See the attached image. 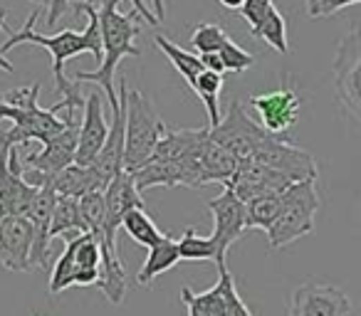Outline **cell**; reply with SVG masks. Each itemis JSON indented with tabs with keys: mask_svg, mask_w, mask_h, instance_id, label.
Segmentation results:
<instances>
[{
	"mask_svg": "<svg viewBox=\"0 0 361 316\" xmlns=\"http://www.w3.org/2000/svg\"><path fill=\"white\" fill-rule=\"evenodd\" d=\"M178 262H180L178 240H173L171 235H164L159 245L149 247V257H146L144 267H141L139 274H136V282H139L141 286H151L161 274L173 270Z\"/></svg>",
	"mask_w": 361,
	"mask_h": 316,
	"instance_id": "cell-20",
	"label": "cell"
},
{
	"mask_svg": "<svg viewBox=\"0 0 361 316\" xmlns=\"http://www.w3.org/2000/svg\"><path fill=\"white\" fill-rule=\"evenodd\" d=\"M285 193V191H282ZM282 193H270V196L252 198L247 206V230H265L270 232V227L275 225L277 215H280L282 206Z\"/></svg>",
	"mask_w": 361,
	"mask_h": 316,
	"instance_id": "cell-24",
	"label": "cell"
},
{
	"mask_svg": "<svg viewBox=\"0 0 361 316\" xmlns=\"http://www.w3.org/2000/svg\"><path fill=\"white\" fill-rule=\"evenodd\" d=\"M218 282L206 291H193L191 286L180 289V301L186 304L188 316H228V286L235 279L228 267L218 270Z\"/></svg>",
	"mask_w": 361,
	"mask_h": 316,
	"instance_id": "cell-19",
	"label": "cell"
},
{
	"mask_svg": "<svg viewBox=\"0 0 361 316\" xmlns=\"http://www.w3.org/2000/svg\"><path fill=\"white\" fill-rule=\"evenodd\" d=\"M218 57H221L223 67H226V72H245L250 70L252 65H255V57L250 55L247 50H243L240 45H235V42L228 37L226 42H223L221 52H218Z\"/></svg>",
	"mask_w": 361,
	"mask_h": 316,
	"instance_id": "cell-30",
	"label": "cell"
},
{
	"mask_svg": "<svg viewBox=\"0 0 361 316\" xmlns=\"http://www.w3.org/2000/svg\"><path fill=\"white\" fill-rule=\"evenodd\" d=\"M354 3H361V0H305V13L312 20H324V18H331L341 8H349Z\"/></svg>",
	"mask_w": 361,
	"mask_h": 316,
	"instance_id": "cell-31",
	"label": "cell"
},
{
	"mask_svg": "<svg viewBox=\"0 0 361 316\" xmlns=\"http://www.w3.org/2000/svg\"><path fill=\"white\" fill-rule=\"evenodd\" d=\"M6 15L8 13L6 11H0V30H6V32H11V27H8V23H6ZM0 70H6V72H13L16 67L11 65V62L3 57V52H0Z\"/></svg>",
	"mask_w": 361,
	"mask_h": 316,
	"instance_id": "cell-36",
	"label": "cell"
},
{
	"mask_svg": "<svg viewBox=\"0 0 361 316\" xmlns=\"http://www.w3.org/2000/svg\"><path fill=\"white\" fill-rule=\"evenodd\" d=\"M121 227L126 230V235L131 237V240L136 242V245L141 247H154L161 242V230L154 225V220L149 217V213L144 210V208H139V210H131L124 215V220H121Z\"/></svg>",
	"mask_w": 361,
	"mask_h": 316,
	"instance_id": "cell-25",
	"label": "cell"
},
{
	"mask_svg": "<svg viewBox=\"0 0 361 316\" xmlns=\"http://www.w3.org/2000/svg\"><path fill=\"white\" fill-rule=\"evenodd\" d=\"M104 201H106V227H104V237L99 240L102 257H109V255L119 257V250H116V230L121 227V220H124L126 213L144 208V201H141V193L134 183V176L121 171L104 191Z\"/></svg>",
	"mask_w": 361,
	"mask_h": 316,
	"instance_id": "cell-12",
	"label": "cell"
},
{
	"mask_svg": "<svg viewBox=\"0 0 361 316\" xmlns=\"http://www.w3.org/2000/svg\"><path fill=\"white\" fill-rule=\"evenodd\" d=\"M319 206L322 203L319 193H317V181L292 183L282 193L280 215L267 232L272 250H280V247H287L300 237L310 235L314 230V215L319 213Z\"/></svg>",
	"mask_w": 361,
	"mask_h": 316,
	"instance_id": "cell-6",
	"label": "cell"
},
{
	"mask_svg": "<svg viewBox=\"0 0 361 316\" xmlns=\"http://www.w3.org/2000/svg\"><path fill=\"white\" fill-rule=\"evenodd\" d=\"M191 89L198 94V99L203 101L208 111V124L211 129H216L221 124V109H218V96H221V89H223V75L218 72H211V70H203L201 75L196 77V82L191 84Z\"/></svg>",
	"mask_w": 361,
	"mask_h": 316,
	"instance_id": "cell-23",
	"label": "cell"
},
{
	"mask_svg": "<svg viewBox=\"0 0 361 316\" xmlns=\"http://www.w3.org/2000/svg\"><path fill=\"white\" fill-rule=\"evenodd\" d=\"M206 139L208 129L166 131V136L159 141V146H156L149 161L131 173L139 193L156 186H206V173H203L201 163V151Z\"/></svg>",
	"mask_w": 361,
	"mask_h": 316,
	"instance_id": "cell-2",
	"label": "cell"
},
{
	"mask_svg": "<svg viewBox=\"0 0 361 316\" xmlns=\"http://www.w3.org/2000/svg\"><path fill=\"white\" fill-rule=\"evenodd\" d=\"M82 3H90V0H82ZM131 6H134V11L139 13V18L146 23V25H151V27H156V25H159V18H156L154 13H151L149 8H146V3H144V0H131Z\"/></svg>",
	"mask_w": 361,
	"mask_h": 316,
	"instance_id": "cell-33",
	"label": "cell"
},
{
	"mask_svg": "<svg viewBox=\"0 0 361 316\" xmlns=\"http://www.w3.org/2000/svg\"><path fill=\"white\" fill-rule=\"evenodd\" d=\"M218 3H221L223 8H228V11H240L245 0H218Z\"/></svg>",
	"mask_w": 361,
	"mask_h": 316,
	"instance_id": "cell-39",
	"label": "cell"
},
{
	"mask_svg": "<svg viewBox=\"0 0 361 316\" xmlns=\"http://www.w3.org/2000/svg\"><path fill=\"white\" fill-rule=\"evenodd\" d=\"M80 210L87 222V230H90L97 240H102V237H104V227H106L104 191H97V193H90V196L80 198Z\"/></svg>",
	"mask_w": 361,
	"mask_h": 316,
	"instance_id": "cell-28",
	"label": "cell"
},
{
	"mask_svg": "<svg viewBox=\"0 0 361 316\" xmlns=\"http://www.w3.org/2000/svg\"><path fill=\"white\" fill-rule=\"evenodd\" d=\"M208 210L213 213V245H216V265L223 270L226 255L247 230V206L231 191L223 186V193L208 203Z\"/></svg>",
	"mask_w": 361,
	"mask_h": 316,
	"instance_id": "cell-10",
	"label": "cell"
},
{
	"mask_svg": "<svg viewBox=\"0 0 361 316\" xmlns=\"http://www.w3.org/2000/svg\"><path fill=\"white\" fill-rule=\"evenodd\" d=\"M67 3H70V0H52V3H50V11H47V20H45L47 25H50V27L57 25V20H60V18L65 15Z\"/></svg>",
	"mask_w": 361,
	"mask_h": 316,
	"instance_id": "cell-34",
	"label": "cell"
},
{
	"mask_svg": "<svg viewBox=\"0 0 361 316\" xmlns=\"http://www.w3.org/2000/svg\"><path fill=\"white\" fill-rule=\"evenodd\" d=\"M211 129V126H208ZM211 139L216 144H221L228 153H233L238 161L250 158L260 144L267 139V131L257 124L255 119L245 114V109L240 106V101L233 99L228 106L226 116H221V124L216 129H211Z\"/></svg>",
	"mask_w": 361,
	"mask_h": 316,
	"instance_id": "cell-11",
	"label": "cell"
},
{
	"mask_svg": "<svg viewBox=\"0 0 361 316\" xmlns=\"http://www.w3.org/2000/svg\"><path fill=\"white\" fill-rule=\"evenodd\" d=\"M178 255L186 262H216V245L211 237H201L193 227H186L178 240Z\"/></svg>",
	"mask_w": 361,
	"mask_h": 316,
	"instance_id": "cell-27",
	"label": "cell"
},
{
	"mask_svg": "<svg viewBox=\"0 0 361 316\" xmlns=\"http://www.w3.org/2000/svg\"><path fill=\"white\" fill-rule=\"evenodd\" d=\"M272 8H275L272 0H245L240 8V15L247 20L250 30H255V27H260L265 23V18L270 15Z\"/></svg>",
	"mask_w": 361,
	"mask_h": 316,
	"instance_id": "cell-32",
	"label": "cell"
},
{
	"mask_svg": "<svg viewBox=\"0 0 361 316\" xmlns=\"http://www.w3.org/2000/svg\"><path fill=\"white\" fill-rule=\"evenodd\" d=\"M37 188L23 178V173L11 171V148L0 144V220L3 217H27L30 203Z\"/></svg>",
	"mask_w": 361,
	"mask_h": 316,
	"instance_id": "cell-18",
	"label": "cell"
},
{
	"mask_svg": "<svg viewBox=\"0 0 361 316\" xmlns=\"http://www.w3.org/2000/svg\"><path fill=\"white\" fill-rule=\"evenodd\" d=\"M32 3H42V6H50L52 0H32Z\"/></svg>",
	"mask_w": 361,
	"mask_h": 316,
	"instance_id": "cell-40",
	"label": "cell"
},
{
	"mask_svg": "<svg viewBox=\"0 0 361 316\" xmlns=\"http://www.w3.org/2000/svg\"><path fill=\"white\" fill-rule=\"evenodd\" d=\"M252 161L282 173L290 183L317 181L319 178V166L312 158V153L302 151L300 146L290 144L287 139L267 134V139L260 144V148L250 156Z\"/></svg>",
	"mask_w": 361,
	"mask_h": 316,
	"instance_id": "cell-8",
	"label": "cell"
},
{
	"mask_svg": "<svg viewBox=\"0 0 361 316\" xmlns=\"http://www.w3.org/2000/svg\"><path fill=\"white\" fill-rule=\"evenodd\" d=\"M32 242H35V227L27 217H3L0 220V265L11 272L32 270Z\"/></svg>",
	"mask_w": 361,
	"mask_h": 316,
	"instance_id": "cell-15",
	"label": "cell"
},
{
	"mask_svg": "<svg viewBox=\"0 0 361 316\" xmlns=\"http://www.w3.org/2000/svg\"><path fill=\"white\" fill-rule=\"evenodd\" d=\"M13 116H16V109H13V106H8L6 101L0 99V121H3V119H8V121H11Z\"/></svg>",
	"mask_w": 361,
	"mask_h": 316,
	"instance_id": "cell-38",
	"label": "cell"
},
{
	"mask_svg": "<svg viewBox=\"0 0 361 316\" xmlns=\"http://www.w3.org/2000/svg\"><path fill=\"white\" fill-rule=\"evenodd\" d=\"M334 91L346 114L361 124V27H354L336 47Z\"/></svg>",
	"mask_w": 361,
	"mask_h": 316,
	"instance_id": "cell-7",
	"label": "cell"
},
{
	"mask_svg": "<svg viewBox=\"0 0 361 316\" xmlns=\"http://www.w3.org/2000/svg\"><path fill=\"white\" fill-rule=\"evenodd\" d=\"M166 124L156 106L139 89H126V131H124V171L134 173L151 158L159 141L166 136Z\"/></svg>",
	"mask_w": 361,
	"mask_h": 316,
	"instance_id": "cell-5",
	"label": "cell"
},
{
	"mask_svg": "<svg viewBox=\"0 0 361 316\" xmlns=\"http://www.w3.org/2000/svg\"><path fill=\"white\" fill-rule=\"evenodd\" d=\"M252 37H260L262 42H267V45L272 47V50H277L280 55H287L290 52V42H287V23H285V15H282L277 8H272L270 15L265 18V23H262L260 27H255V30H250Z\"/></svg>",
	"mask_w": 361,
	"mask_h": 316,
	"instance_id": "cell-26",
	"label": "cell"
},
{
	"mask_svg": "<svg viewBox=\"0 0 361 316\" xmlns=\"http://www.w3.org/2000/svg\"><path fill=\"white\" fill-rule=\"evenodd\" d=\"M154 45L159 47L161 52H164L166 60H169L171 65L176 67V72H178V75L186 80L188 87H191L193 82H196V77L201 75L203 70H206V67H203V62H201V55H191V52H186L183 47L173 45L169 37L156 35L154 37Z\"/></svg>",
	"mask_w": 361,
	"mask_h": 316,
	"instance_id": "cell-22",
	"label": "cell"
},
{
	"mask_svg": "<svg viewBox=\"0 0 361 316\" xmlns=\"http://www.w3.org/2000/svg\"><path fill=\"white\" fill-rule=\"evenodd\" d=\"M106 136H109V126H106L104 109H102V91H92L85 96V119L80 124V141H77L75 156L77 166L87 168L94 163Z\"/></svg>",
	"mask_w": 361,
	"mask_h": 316,
	"instance_id": "cell-17",
	"label": "cell"
},
{
	"mask_svg": "<svg viewBox=\"0 0 361 316\" xmlns=\"http://www.w3.org/2000/svg\"><path fill=\"white\" fill-rule=\"evenodd\" d=\"M37 94H40V84L18 87V89L8 91L6 96H0L8 106L16 109V116L11 119L13 126L0 134V144H6L8 148H16V146L30 144V141H40L45 146L57 134L65 131L67 121L60 119L52 106L50 109H42L37 104Z\"/></svg>",
	"mask_w": 361,
	"mask_h": 316,
	"instance_id": "cell-4",
	"label": "cell"
},
{
	"mask_svg": "<svg viewBox=\"0 0 361 316\" xmlns=\"http://www.w3.org/2000/svg\"><path fill=\"white\" fill-rule=\"evenodd\" d=\"M201 62H203V67H206V70H211V72H218V75H223V72H226V67H223V62H221V57H218V55H201Z\"/></svg>",
	"mask_w": 361,
	"mask_h": 316,
	"instance_id": "cell-35",
	"label": "cell"
},
{
	"mask_svg": "<svg viewBox=\"0 0 361 316\" xmlns=\"http://www.w3.org/2000/svg\"><path fill=\"white\" fill-rule=\"evenodd\" d=\"M80 232H90L85 217H82L80 201L77 198H57V206L50 222V240H55L60 235L62 237L80 235Z\"/></svg>",
	"mask_w": 361,
	"mask_h": 316,
	"instance_id": "cell-21",
	"label": "cell"
},
{
	"mask_svg": "<svg viewBox=\"0 0 361 316\" xmlns=\"http://www.w3.org/2000/svg\"><path fill=\"white\" fill-rule=\"evenodd\" d=\"M99 32H102V65L94 72H75V82H97L104 89L111 114L121 106L119 91L114 87L116 67L124 57H141L134 37L141 32L139 13H119V0H102L99 6Z\"/></svg>",
	"mask_w": 361,
	"mask_h": 316,
	"instance_id": "cell-3",
	"label": "cell"
},
{
	"mask_svg": "<svg viewBox=\"0 0 361 316\" xmlns=\"http://www.w3.org/2000/svg\"><path fill=\"white\" fill-rule=\"evenodd\" d=\"M250 106L257 111V124L272 136L285 139L297 124V114H300V99H297L292 87H282L275 91H265V94H252Z\"/></svg>",
	"mask_w": 361,
	"mask_h": 316,
	"instance_id": "cell-14",
	"label": "cell"
},
{
	"mask_svg": "<svg viewBox=\"0 0 361 316\" xmlns=\"http://www.w3.org/2000/svg\"><path fill=\"white\" fill-rule=\"evenodd\" d=\"M228 37L231 35H228L221 25H216V23H203V25H198L196 30H193L191 47L198 55H218Z\"/></svg>",
	"mask_w": 361,
	"mask_h": 316,
	"instance_id": "cell-29",
	"label": "cell"
},
{
	"mask_svg": "<svg viewBox=\"0 0 361 316\" xmlns=\"http://www.w3.org/2000/svg\"><path fill=\"white\" fill-rule=\"evenodd\" d=\"M351 301L344 289L324 282H305L292 291L287 316H349Z\"/></svg>",
	"mask_w": 361,
	"mask_h": 316,
	"instance_id": "cell-13",
	"label": "cell"
},
{
	"mask_svg": "<svg viewBox=\"0 0 361 316\" xmlns=\"http://www.w3.org/2000/svg\"><path fill=\"white\" fill-rule=\"evenodd\" d=\"M151 6H154V15L159 18V23H164V18H166V3H164V0H151Z\"/></svg>",
	"mask_w": 361,
	"mask_h": 316,
	"instance_id": "cell-37",
	"label": "cell"
},
{
	"mask_svg": "<svg viewBox=\"0 0 361 316\" xmlns=\"http://www.w3.org/2000/svg\"><path fill=\"white\" fill-rule=\"evenodd\" d=\"M77 109H65V131L57 134L50 144L42 146V151L35 153H25L20 158L23 173H30V176H57L60 171H65L67 166L75 163L77 156V141H80V121L75 119Z\"/></svg>",
	"mask_w": 361,
	"mask_h": 316,
	"instance_id": "cell-9",
	"label": "cell"
},
{
	"mask_svg": "<svg viewBox=\"0 0 361 316\" xmlns=\"http://www.w3.org/2000/svg\"><path fill=\"white\" fill-rule=\"evenodd\" d=\"M226 188H231L243 203H250L252 198L270 196V193H282L292 186L282 173L272 171V168L262 166V163L252 161V158H243L238 163L235 173L228 183H223Z\"/></svg>",
	"mask_w": 361,
	"mask_h": 316,
	"instance_id": "cell-16",
	"label": "cell"
},
{
	"mask_svg": "<svg viewBox=\"0 0 361 316\" xmlns=\"http://www.w3.org/2000/svg\"><path fill=\"white\" fill-rule=\"evenodd\" d=\"M77 13L87 15V27L82 32L75 30H62L57 35H40L35 32V20L40 18V11H32L30 18L25 20L23 30L8 32V40L3 42V52L13 50L18 45H37L45 47L52 55V72H55V94L62 96V106L65 109H85V99L80 94V82H70L65 77V62L82 52H92L97 57V62L102 65V32H99V8H94L92 3H82V0H72Z\"/></svg>",
	"mask_w": 361,
	"mask_h": 316,
	"instance_id": "cell-1",
	"label": "cell"
}]
</instances>
